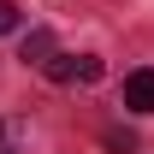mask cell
<instances>
[{
  "instance_id": "obj_4",
  "label": "cell",
  "mask_w": 154,
  "mask_h": 154,
  "mask_svg": "<svg viewBox=\"0 0 154 154\" xmlns=\"http://www.w3.org/2000/svg\"><path fill=\"white\" fill-rule=\"evenodd\" d=\"M0 154H24V136H18V125H6V119H0Z\"/></svg>"
},
{
  "instance_id": "obj_5",
  "label": "cell",
  "mask_w": 154,
  "mask_h": 154,
  "mask_svg": "<svg viewBox=\"0 0 154 154\" xmlns=\"http://www.w3.org/2000/svg\"><path fill=\"white\" fill-rule=\"evenodd\" d=\"M77 83H101V59L95 54H77Z\"/></svg>"
},
{
  "instance_id": "obj_6",
  "label": "cell",
  "mask_w": 154,
  "mask_h": 154,
  "mask_svg": "<svg viewBox=\"0 0 154 154\" xmlns=\"http://www.w3.org/2000/svg\"><path fill=\"white\" fill-rule=\"evenodd\" d=\"M107 148L113 154H136V136L131 131H107Z\"/></svg>"
},
{
  "instance_id": "obj_7",
  "label": "cell",
  "mask_w": 154,
  "mask_h": 154,
  "mask_svg": "<svg viewBox=\"0 0 154 154\" xmlns=\"http://www.w3.org/2000/svg\"><path fill=\"white\" fill-rule=\"evenodd\" d=\"M12 30H18V6H12V0H0V36H12Z\"/></svg>"
},
{
  "instance_id": "obj_1",
  "label": "cell",
  "mask_w": 154,
  "mask_h": 154,
  "mask_svg": "<svg viewBox=\"0 0 154 154\" xmlns=\"http://www.w3.org/2000/svg\"><path fill=\"white\" fill-rule=\"evenodd\" d=\"M125 107L131 113H154V65H142V71L125 77Z\"/></svg>"
},
{
  "instance_id": "obj_3",
  "label": "cell",
  "mask_w": 154,
  "mask_h": 154,
  "mask_svg": "<svg viewBox=\"0 0 154 154\" xmlns=\"http://www.w3.org/2000/svg\"><path fill=\"white\" fill-rule=\"evenodd\" d=\"M42 71L54 77V83H77V54H54L48 65H42Z\"/></svg>"
},
{
  "instance_id": "obj_2",
  "label": "cell",
  "mask_w": 154,
  "mask_h": 154,
  "mask_svg": "<svg viewBox=\"0 0 154 154\" xmlns=\"http://www.w3.org/2000/svg\"><path fill=\"white\" fill-rule=\"evenodd\" d=\"M54 54H59V48H54L48 30H30V36H24V65H48Z\"/></svg>"
}]
</instances>
